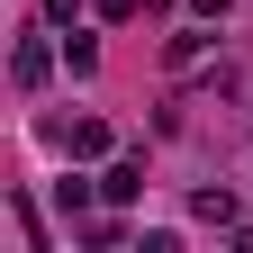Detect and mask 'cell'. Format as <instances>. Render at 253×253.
<instances>
[{
    "label": "cell",
    "instance_id": "cell-4",
    "mask_svg": "<svg viewBox=\"0 0 253 253\" xmlns=\"http://www.w3.org/2000/svg\"><path fill=\"white\" fill-rule=\"evenodd\" d=\"M190 208H199L208 226H235V190H199V199H190Z\"/></svg>",
    "mask_w": 253,
    "mask_h": 253
},
{
    "label": "cell",
    "instance_id": "cell-2",
    "mask_svg": "<svg viewBox=\"0 0 253 253\" xmlns=\"http://www.w3.org/2000/svg\"><path fill=\"white\" fill-rule=\"evenodd\" d=\"M100 199H118V208H126V199H145V163H136V154H118V163L100 172Z\"/></svg>",
    "mask_w": 253,
    "mask_h": 253
},
{
    "label": "cell",
    "instance_id": "cell-3",
    "mask_svg": "<svg viewBox=\"0 0 253 253\" xmlns=\"http://www.w3.org/2000/svg\"><path fill=\"white\" fill-rule=\"evenodd\" d=\"M9 73H18V90H37V82L54 73V45H45V37H18V54H9Z\"/></svg>",
    "mask_w": 253,
    "mask_h": 253
},
{
    "label": "cell",
    "instance_id": "cell-7",
    "mask_svg": "<svg viewBox=\"0 0 253 253\" xmlns=\"http://www.w3.org/2000/svg\"><path fill=\"white\" fill-rule=\"evenodd\" d=\"M100 18H118V27H126V18H145V0H100Z\"/></svg>",
    "mask_w": 253,
    "mask_h": 253
},
{
    "label": "cell",
    "instance_id": "cell-1",
    "mask_svg": "<svg viewBox=\"0 0 253 253\" xmlns=\"http://www.w3.org/2000/svg\"><path fill=\"white\" fill-rule=\"evenodd\" d=\"M63 154H73V163H100L109 154V118H73L63 126Z\"/></svg>",
    "mask_w": 253,
    "mask_h": 253
},
{
    "label": "cell",
    "instance_id": "cell-6",
    "mask_svg": "<svg viewBox=\"0 0 253 253\" xmlns=\"http://www.w3.org/2000/svg\"><path fill=\"white\" fill-rule=\"evenodd\" d=\"M199 27H208V18H199ZM199 27H181V37H172V73H181V63H199V54H208V37H199Z\"/></svg>",
    "mask_w": 253,
    "mask_h": 253
},
{
    "label": "cell",
    "instance_id": "cell-5",
    "mask_svg": "<svg viewBox=\"0 0 253 253\" xmlns=\"http://www.w3.org/2000/svg\"><path fill=\"white\" fill-rule=\"evenodd\" d=\"M54 208H63V217H82V208H90V181H82V172H63V181H54Z\"/></svg>",
    "mask_w": 253,
    "mask_h": 253
},
{
    "label": "cell",
    "instance_id": "cell-8",
    "mask_svg": "<svg viewBox=\"0 0 253 253\" xmlns=\"http://www.w3.org/2000/svg\"><path fill=\"white\" fill-rule=\"evenodd\" d=\"M226 9H235V0H190V18H208V27L226 18Z\"/></svg>",
    "mask_w": 253,
    "mask_h": 253
},
{
    "label": "cell",
    "instance_id": "cell-9",
    "mask_svg": "<svg viewBox=\"0 0 253 253\" xmlns=\"http://www.w3.org/2000/svg\"><path fill=\"white\" fill-rule=\"evenodd\" d=\"M73 9H82V0H45V18H54V27H73Z\"/></svg>",
    "mask_w": 253,
    "mask_h": 253
}]
</instances>
